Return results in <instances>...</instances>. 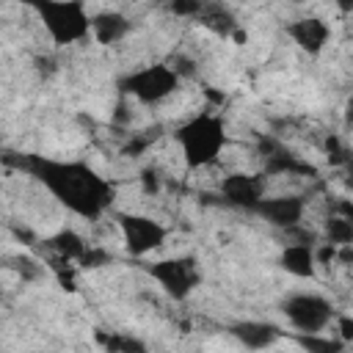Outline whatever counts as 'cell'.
I'll list each match as a JSON object with an SVG mask.
<instances>
[{"mask_svg":"<svg viewBox=\"0 0 353 353\" xmlns=\"http://www.w3.org/2000/svg\"><path fill=\"white\" fill-rule=\"evenodd\" d=\"M303 210H306L303 199L301 196H290V193H284V196H262L259 204L254 207L256 215H262L268 223H273L279 229H295L298 221L303 218Z\"/></svg>","mask_w":353,"mask_h":353,"instance_id":"8","label":"cell"},{"mask_svg":"<svg viewBox=\"0 0 353 353\" xmlns=\"http://www.w3.org/2000/svg\"><path fill=\"white\" fill-rule=\"evenodd\" d=\"M171 11L174 14H199L201 0H171Z\"/></svg>","mask_w":353,"mask_h":353,"instance_id":"19","label":"cell"},{"mask_svg":"<svg viewBox=\"0 0 353 353\" xmlns=\"http://www.w3.org/2000/svg\"><path fill=\"white\" fill-rule=\"evenodd\" d=\"M295 3H303V0H295Z\"/></svg>","mask_w":353,"mask_h":353,"instance_id":"22","label":"cell"},{"mask_svg":"<svg viewBox=\"0 0 353 353\" xmlns=\"http://www.w3.org/2000/svg\"><path fill=\"white\" fill-rule=\"evenodd\" d=\"M47 245H50L58 256H63V259H83V256H85V243H83L80 234H74L72 229L58 232L52 240H47Z\"/></svg>","mask_w":353,"mask_h":353,"instance_id":"14","label":"cell"},{"mask_svg":"<svg viewBox=\"0 0 353 353\" xmlns=\"http://www.w3.org/2000/svg\"><path fill=\"white\" fill-rule=\"evenodd\" d=\"M325 237L331 245H353V218H342V215L325 218Z\"/></svg>","mask_w":353,"mask_h":353,"instance_id":"15","label":"cell"},{"mask_svg":"<svg viewBox=\"0 0 353 353\" xmlns=\"http://www.w3.org/2000/svg\"><path fill=\"white\" fill-rule=\"evenodd\" d=\"M221 193L223 201L232 207H243V210H254L259 204V199L265 196V182L254 174H229L221 179Z\"/></svg>","mask_w":353,"mask_h":353,"instance_id":"9","label":"cell"},{"mask_svg":"<svg viewBox=\"0 0 353 353\" xmlns=\"http://www.w3.org/2000/svg\"><path fill=\"white\" fill-rule=\"evenodd\" d=\"M287 33H290L292 41H295L303 52H309V55H317V52L325 47V41H328V25H325L323 19H314V17L295 19V22L287 28Z\"/></svg>","mask_w":353,"mask_h":353,"instance_id":"10","label":"cell"},{"mask_svg":"<svg viewBox=\"0 0 353 353\" xmlns=\"http://www.w3.org/2000/svg\"><path fill=\"white\" fill-rule=\"evenodd\" d=\"M30 168L41 179V185L74 215L97 218L110 204V196H113L110 185L85 163H69V160L61 163V160L33 157Z\"/></svg>","mask_w":353,"mask_h":353,"instance_id":"1","label":"cell"},{"mask_svg":"<svg viewBox=\"0 0 353 353\" xmlns=\"http://www.w3.org/2000/svg\"><path fill=\"white\" fill-rule=\"evenodd\" d=\"M284 314H287V320L298 328V334H314V331L320 334V331L331 323V317H334L331 303H328L325 298L309 295V292H301V295L287 298Z\"/></svg>","mask_w":353,"mask_h":353,"instance_id":"7","label":"cell"},{"mask_svg":"<svg viewBox=\"0 0 353 353\" xmlns=\"http://www.w3.org/2000/svg\"><path fill=\"white\" fill-rule=\"evenodd\" d=\"M314 265H317V254L309 243H290L284 251H281V268L298 279H306L314 273Z\"/></svg>","mask_w":353,"mask_h":353,"instance_id":"11","label":"cell"},{"mask_svg":"<svg viewBox=\"0 0 353 353\" xmlns=\"http://www.w3.org/2000/svg\"><path fill=\"white\" fill-rule=\"evenodd\" d=\"M199 17H201V22H204L207 28H212L215 33H223V36H226V33L234 30V19H232L223 8H218V6H215V8H204V6H201Z\"/></svg>","mask_w":353,"mask_h":353,"instance_id":"16","label":"cell"},{"mask_svg":"<svg viewBox=\"0 0 353 353\" xmlns=\"http://www.w3.org/2000/svg\"><path fill=\"white\" fill-rule=\"evenodd\" d=\"M339 328H342V331H339L342 339H350V336H353V320H350V317H342V320H339Z\"/></svg>","mask_w":353,"mask_h":353,"instance_id":"20","label":"cell"},{"mask_svg":"<svg viewBox=\"0 0 353 353\" xmlns=\"http://www.w3.org/2000/svg\"><path fill=\"white\" fill-rule=\"evenodd\" d=\"M176 143L182 152V160L188 168H204L210 163L218 160L223 143H226V130L221 116L204 110L193 119H188L179 130H176Z\"/></svg>","mask_w":353,"mask_h":353,"instance_id":"2","label":"cell"},{"mask_svg":"<svg viewBox=\"0 0 353 353\" xmlns=\"http://www.w3.org/2000/svg\"><path fill=\"white\" fill-rule=\"evenodd\" d=\"M179 85V72L165 66V63H154V66H143L138 72H132L124 80V91L132 94L138 102H163L168 94H174Z\"/></svg>","mask_w":353,"mask_h":353,"instance_id":"4","label":"cell"},{"mask_svg":"<svg viewBox=\"0 0 353 353\" xmlns=\"http://www.w3.org/2000/svg\"><path fill=\"white\" fill-rule=\"evenodd\" d=\"M232 336H234L240 345L259 350V347H268V345H273V342H276V336H279V331H276V325H270V323L245 320V323H237V325H232Z\"/></svg>","mask_w":353,"mask_h":353,"instance_id":"12","label":"cell"},{"mask_svg":"<svg viewBox=\"0 0 353 353\" xmlns=\"http://www.w3.org/2000/svg\"><path fill=\"white\" fill-rule=\"evenodd\" d=\"M119 229L132 256H146L165 243V226L149 215H119Z\"/></svg>","mask_w":353,"mask_h":353,"instance_id":"6","label":"cell"},{"mask_svg":"<svg viewBox=\"0 0 353 353\" xmlns=\"http://www.w3.org/2000/svg\"><path fill=\"white\" fill-rule=\"evenodd\" d=\"M298 342H301V347L317 350V353H331V350H339L342 347V339H323V336H317V331L314 334H301Z\"/></svg>","mask_w":353,"mask_h":353,"instance_id":"17","label":"cell"},{"mask_svg":"<svg viewBox=\"0 0 353 353\" xmlns=\"http://www.w3.org/2000/svg\"><path fill=\"white\" fill-rule=\"evenodd\" d=\"M127 30H130V22L119 11H102V14H97L91 19V33L102 44H116L119 39L127 36Z\"/></svg>","mask_w":353,"mask_h":353,"instance_id":"13","label":"cell"},{"mask_svg":"<svg viewBox=\"0 0 353 353\" xmlns=\"http://www.w3.org/2000/svg\"><path fill=\"white\" fill-rule=\"evenodd\" d=\"M334 6H336L342 14H353V0H334Z\"/></svg>","mask_w":353,"mask_h":353,"instance_id":"21","label":"cell"},{"mask_svg":"<svg viewBox=\"0 0 353 353\" xmlns=\"http://www.w3.org/2000/svg\"><path fill=\"white\" fill-rule=\"evenodd\" d=\"M99 342H102L108 350H143V345H141L138 339H132V336H119V334H113V336H102V334H99Z\"/></svg>","mask_w":353,"mask_h":353,"instance_id":"18","label":"cell"},{"mask_svg":"<svg viewBox=\"0 0 353 353\" xmlns=\"http://www.w3.org/2000/svg\"><path fill=\"white\" fill-rule=\"evenodd\" d=\"M44 25L47 36L55 44H74L88 36L91 14L85 11L83 0H28Z\"/></svg>","mask_w":353,"mask_h":353,"instance_id":"3","label":"cell"},{"mask_svg":"<svg viewBox=\"0 0 353 353\" xmlns=\"http://www.w3.org/2000/svg\"><path fill=\"white\" fill-rule=\"evenodd\" d=\"M149 276L171 295V298H188L199 287V265L190 256H168L149 265Z\"/></svg>","mask_w":353,"mask_h":353,"instance_id":"5","label":"cell"}]
</instances>
